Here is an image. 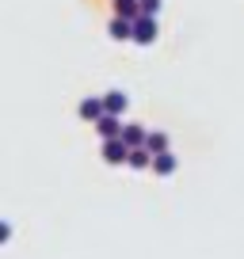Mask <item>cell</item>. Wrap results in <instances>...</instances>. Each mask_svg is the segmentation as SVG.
Wrapping results in <instances>:
<instances>
[{
	"label": "cell",
	"mask_w": 244,
	"mask_h": 259,
	"mask_svg": "<svg viewBox=\"0 0 244 259\" xmlns=\"http://www.w3.org/2000/svg\"><path fill=\"white\" fill-rule=\"evenodd\" d=\"M130 38L138 46H153L156 42V16H134L130 19Z\"/></svg>",
	"instance_id": "obj_1"
},
{
	"label": "cell",
	"mask_w": 244,
	"mask_h": 259,
	"mask_svg": "<svg viewBox=\"0 0 244 259\" xmlns=\"http://www.w3.org/2000/svg\"><path fill=\"white\" fill-rule=\"evenodd\" d=\"M149 168H153L156 176H172V171L179 168V160L172 156V149H164V153H153V164H149Z\"/></svg>",
	"instance_id": "obj_4"
},
{
	"label": "cell",
	"mask_w": 244,
	"mask_h": 259,
	"mask_svg": "<svg viewBox=\"0 0 244 259\" xmlns=\"http://www.w3.org/2000/svg\"><path fill=\"white\" fill-rule=\"evenodd\" d=\"M99 114H103V96H88V99H80V118H84V122H96Z\"/></svg>",
	"instance_id": "obj_6"
},
{
	"label": "cell",
	"mask_w": 244,
	"mask_h": 259,
	"mask_svg": "<svg viewBox=\"0 0 244 259\" xmlns=\"http://www.w3.org/2000/svg\"><path fill=\"white\" fill-rule=\"evenodd\" d=\"M145 149L149 153H164V149H168V134H160V130L145 134Z\"/></svg>",
	"instance_id": "obj_10"
},
{
	"label": "cell",
	"mask_w": 244,
	"mask_h": 259,
	"mask_svg": "<svg viewBox=\"0 0 244 259\" xmlns=\"http://www.w3.org/2000/svg\"><path fill=\"white\" fill-rule=\"evenodd\" d=\"M8 236H12V229H8V221H0V244H8Z\"/></svg>",
	"instance_id": "obj_13"
},
{
	"label": "cell",
	"mask_w": 244,
	"mask_h": 259,
	"mask_svg": "<svg viewBox=\"0 0 244 259\" xmlns=\"http://www.w3.org/2000/svg\"><path fill=\"white\" fill-rule=\"evenodd\" d=\"M145 134H149L145 126H138V122H130V126H122V134H118V138L126 141V149H138V145H145Z\"/></svg>",
	"instance_id": "obj_5"
},
{
	"label": "cell",
	"mask_w": 244,
	"mask_h": 259,
	"mask_svg": "<svg viewBox=\"0 0 244 259\" xmlns=\"http://www.w3.org/2000/svg\"><path fill=\"white\" fill-rule=\"evenodd\" d=\"M126 156H130V149H126L122 138H103V160L107 164H126Z\"/></svg>",
	"instance_id": "obj_2"
},
{
	"label": "cell",
	"mask_w": 244,
	"mask_h": 259,
	"mask_svg": "<svg viewBox=\"0 0 244 259\" xmlns=\"http://www.w3.org/2000/svg\"><path fill=\"white\" fill-rule=\"evenodd\" d=\"M114 16H122V19L141 16V12H138V0H114Z\"/></svg>",
	"instance_id": "obj_11"
},
{
	"label": "cell",
	"mask_w": 244,
	"mask_h": 259,
	"mask_svg": "<svg viewBox=\"0 0 244 259\" xmlns=\"http://www.w3.org/2000/svg\"><path fill=\"white\" fill-rule=\"evenodd\" d=\"M107 31H111V38L126 42V38H130V19H122V16H114V19H111V27H107Z\"/></svg>",
	"instance_id": "obj_9"
},
{
	"label": "cell",
	"mask_w": 244,
	"mask_h": 259,
	"mask_svg": "<svg viewBox=\"0 0 244 259\" xmlns=\"http://www.w3.org/2000/svg\"><path fill=\"white\" fill-rule=\"evenodd\" d=\"M96 130H99V138H118V134H122V114L103 111V114L96 118Z\"/></svg>",
	"instance_id": "obj_3"
},
{
	"label": "cell",
	"mask_w": 244,
	"mask_h": 259,
	"mask_svg": "<svg viewBox=\"0 0 244 259\" xmlns=\"http://www.w3.org/2000/svg\"><path fill=\"white\" fill-rule=\"evenodd\" d=\"M126 103H130L126 92H107V96H103V111H111V114H122V111H126Z\"/></svg>",
	"instance_id": "obj_7"
},
{
	"label": "cell",
	"mask_w": 244,
	"mask_h": 259,
	"mask_svg": "<svg viewBox=\"0 0 244 259\" xmlns=\"http://www.w3.org/2000/svg\"><path fill=\"white\" fill-rule=\"evenodd\" d=\"M138 12L141 16H156V12H160V0H138Z\"/></svg>",
	"instance_id": "obj_12"
},
{
	"label": "cell",
	"mask_w": 244,
	"mask_h": 259,
	"mask_svg": "<svg viewBox=\"0 0 244 259\" xmlns=\"http://www.w3.org/2000/svg\"><path fill=\"white\" fill-rule=\"evenodd\" d=\"M126 164H130V168H149V164H153V153H149L145 145H138V149H130Z\"/></svg>",
	"instance_id": "obj_8"
}]
</instances>
